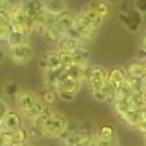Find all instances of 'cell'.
Returning a JSON list of instances; mask_svg holds the SVG:
<instances>
[{
  "label": "cell",
  "mask_w": 146,
  "mask_h": 146,
  "mask_svg": "<svg viewBox=\"0 0 146 146\" xmlns=\"http://www.w3.org/2000/svg\"><path fill=\"white\" fill-rule=\"evenodd\" d=\"M9 13H10V18H12V29L15 31H19V32H23L29 35L34 29V21L27 15V12L22 9V6L19 3L16 5H12V7L9 9Z\"/></svg>",
  "instance_id": "cell-1"
},
{
  "label": "cell",
  "mask_w": 146,
  "mask_h": 146,
  "mask_svg": "<svg viewBox=\"0 0 146 146\" xmlns=\"http://www.w3.org/2000/svg\"><path fill=\"white\" fill-rule=\"evenodd\" d=\"M63 35H64V32H62L56 25L47 27V29H45V32H44L45 40H47V41H50V42H54V44H57L60 40H62V38H63Z\"/></svg>",
  "instance_id": "cell-21"
},
{
  "label": "cell",
  "mask_w": 146,
  "mask_h": 146,
  "mask_svg": "<svg viewBox=\"0 0 146 146\" xmlns=\"http://www.w3.org/2000/svg\"><path fill=\"white\" fill-rule=\"evenodd\" d=\"M54 25L62 31V32H67L70 28H73V25H75V16H73L72 13H69V12H64V13L58 15L56 18V23Z\"/></svg>",
  "instance_id": "cell-15"
},
{
  "label": "cell",
  "mask_w": 146,
  "mask_h": 146,
  "mask_svg": "<svg viewBox=\"0 0 146 146\" xmlns=\"http://www.w3.org/2000/svg\"><path fill=\"white\" fill-rule=\"evenodd\" d=\"M56 96H57V91L56 89H50V88H47L44 92H41L40 95V100L44 101L47 105H50L56 101Z\"/></svg>",
  "instance_id": "cell-25"
},
{
  "label": "cell",
  "mask_w": 146,
  "mask_h": 146,
  "mask_svg": "<svg viewBox=\"0 0 146 146\" xmlns=\"http://www.w3.org/2000/svg\"><path fill=\"white\" fill-rule=\"evenodd\" d=\"M3 89H5V94L9 96V98H12V100H15V98H16V95L19 94V88H18V85H16V83H13V82L6 83Z\"/></svg>",
  "instance_id": "cell-26"
},
{
  "label": "cell",
  "mask_w": 146,
  "mask_h": 146,
  "mask_svg": "<svg viewBox=\"0 0 146 146\" xmlns=\"http://www.w3.org/2000/svg\"><path fill=\"white\" fill-rule=\"evenodd\" d=\"M91 94H92V98H94L95 101H98V102H105V101H108L107 95H105L102 91H96V92H91Z\"/></svg>",
  "instance_id": "cell-31"
},
{
  "label": "cell",
  "mask_w": 146,
  "mask_h": 146,
  "mask_svg": "<svg viewBox=\"0 0 146 146\" xmlns=\"http://www.w3.org/2000/svg\"><path fill=\"white\" fill-rule=\"evenodd\" d=\"M80 86H82L80 80H75V79L66 76V78H63L62 80L57 83L56 91L57 92H73V94H78Z\"/></svg>",
  "instance_id": "cell-12"
},
{
  "label": "cell",
  "mask_w": 146,
  "mask_h": 146,
  "mask_svg": "<svg viewBox=\"0 0 146 146\" xmlns=\"http://www.w3.org/2000/svg\"><path fill=\"white\" fill-rule=\"evenodd\" d=\"M96 137H100L101 140H105V142H117V130L114 126L105 123V124L100 126Z\"/></svg>",
  "instance_id": "cell-16"
},
{
  "label": "cell",
  "mask_w": 146,
  "mask_h": 146,
  "mask_svg": "<svg viewBox=\"0 0 146 146\" xmlns=\"http://www.w3.org/2000/svg\"><path fill=\"white\" fill-rule=\"evenodd\" d=\"M45 107H47V104L44 102V101H41V100H38V101H36V104L29 110V111L28 113H25V114H23V115H25V118H28V120H31V121H34L36 117H38L42 111H44V110H45Z\"/></svg>",
  "instance_id": "cell-22"
},
{
  "label": "cell",
  "mask_w": 146,
  "mask_h": 146,
  "mask_svg": "<svg viewBox=\"0 0 146 146\" xmlns=\"http://www.w3.org/2000/svg\"><path fill=\"white\" fill-rule=\"evenodd\" d=\"M10 34V27H0V42H6Z\"/></svg>",
  "instance_id": "cell-33"
},
{
  "label": "cell",
  "mask_w": 146,
  "mask_h": 146,
  "mask_svg": "<svg viewBox=\"0 0 146 146\" xmlns=\"http://www.w3.org/2000/svg\"><path fill=\"white\" fill-rule=\"evenodd\" d=\"M127 75L130 78L136 79H145L146 78V62L142 60H135L127 66Z\"/></svg>",
  "instance_id": "cell-14"
},
{
  "label": "cell",
  "mask_w": 146,
  "mask_h": 146,
  "mask_svg": "<svg viewBox=\"0 0 146 146\" xmlns=\"http://www.w3.org/2000/svg\"><path fill=\"white\" fill-rule=\"evenodd\" d=\"M40 67L42 70H47V69H58L62 67V60H60V54L58 51H47L41 56L40 58Z\"/></svg>",
  "instance_id": "cell-9"
},
{
  "label": "cell",
  "mask_w": 146,
  "mask_h": 146,
  "mask_svg": "<svg viewBox=\"0 0 146 146\" xmlns=\"http://www.w3.org/2000/svg\"><path fill=\"white\" fill-rule=\"evenodd\" d=\"M9 111H10L9 104H7L5 100H2V98H0V126H2L3 120H5V117L7 115V113H9Z\"/></svg>",
  "instance_id": "cell-30"
},
{
  "label": "cell",
  "mask_w": 146,
  "mask_h": 146,
  "mask_svg": "<svg viewBox=\"0 0 146 146\" xmlns=\"http://www.w3.org/2000/svg\"><path fill=\"white\" fill-rule=\"evenodd\" d=\"M145 140H146V136H145Z\"/></svg>",
  "instance_id": "cell-42"
},
{
  "label": "cell",
  "mask_w": 146,
  "mask_h": 146,
  "mask_svg": "<svg viewBox=\"0 0 146 146\" xmlns=\"http://www.w3.org/2000/svg\"><path fill=\"white\" fill-rule=\"evenodd\" d=\"M15 146H32V145L27 142V143H18V145H15Z\"/></svg>",
  "instance_id": "cell-39"
},
{
  "label": "cell",
  "mask_w": 146,
  "mask_h": 146,
  "mask_svg": "<svg viewBox=\"0 0 146 146\" xmlns=\"http://www.w3.org/2000/svg\"><path fill=\"white\" fill-rule=\"evenodd\" d=\"M89 146H101V145H100V140H98V137H96V135L92 137V140H91Z\"/></svg>",
  "instance_id": "cell-38"
},
{
  "label": "cell",
  "mask_w": 146,
  "mask_h": 146,
  "mask_svg": "<svg viewBox=\"0 0 146 146\" xmlns=\"http://www.w3.org/2000/svg\"><path fill=\"white\" fill-rule=\"evenodd\" d=\"M91 58V53L89 50L85 45H79L75 51H73V60H75L76 64H80V66H88V62Z\"/></svg>",
  "instance_id": "cell-19"
},
{
  "label": "cell",
  "mask_w": 146,
  "mask_h": 146,
  "mask_svg": "<svg viewBox=\"0 0 146 146\" xmlns=\"http://www.w3.org/2000/svg\"><path fill=\"white\" fill-rule=\"evenodd\" d=\"M135 9L139 10L140 13H146V0H136L135 2Z\"/></svg>",
  "instance_id": "cell-34"
},
{
  "label": "cell",
  "mask_w": 146,
  "mask_h": 146,
  "mask_svg": "<svg viewBox=\"0 0 146 146\" xmlns=\"http://www.w3.org/2000/svg\"><path fill=\"white\" fill-rule=\"evenodd\" d=\"M88 7L92 9V10H95L96 13L101 15L104 19H107L108 15H110V6H108L107 2H102V0H94V2H91L88 5Z\"/></svg>",
  "instance_id": "cell-20"
},
{
  "label": "cell",
  "mask_w": 146,
  "mask_h": 146,
  "mask_svg": "<svg viewBox=\"0 0 146 146\" xmlns=\"http://www.w3.org/2000/svg\"><path fill=\"white\" fill-rule=\"evenodd\" d=\"M54 114H56V113H54L53 110H51V107H50V105H47L44 111H42V113H41V114H40L38 117H36V118H35V120L32 121V124L41 129V127L44 126V123H45V121H47L48 118H51V117H53Z\"/></svg>",
  "instance_id": "cell-23"
},
{
  "label": "cell",
  "mask_w": 146,
  "mask_h": 146,
  "mask_svg": "<svg viewBox=\"0 0 146 146\" xmlns=\"http://www.w3.org/2000/svg\"><path fill=\"white\" fill-rule=\"evenodd\" d=\"M60 54V60H62V66L69 67L72 64H75V60H73V54L70 53H63V51H58Z\"/></svg>",
  "instance_id": "cell-27"
},
{
  "label": "cell",
  "mask_w": 146,
  "mask_h": 146,
  "mask_svg": "<svg viewBox=\"0 0 146 146\" xmlns=\"http://www.w3.org/2000/svg\"><path fill=\"white\" fill-rule=\"evenodd\" d=\"M110 3H115V2H118V0H108Z\"/></svg>",
  "instance_id": "cell-40"
},
{
  "label": "cell",
  "mask_w": 146,
  "mask_h": 146,
  "mask_svg": "<svg viewBox=\"0 0 146 146\" xmlns=\"http://www.w3.org/2000/svg\"><path fill=\"white\" fill-rule=\"evenodd\" d=\"M104 21H105V19H104L101 15H98L95 10L89 9L88 6L85 7V9H82L79 13L75 16V22L80 23V25L88 27V28H92V29H95V31H98V28L102 25Z\"/></svg>",
  "instance_id": "cell-5"
},
{
  "label": "cell",
  "mask_w": 146,
  "mask_h": 146,
  "mask_svg": "<svg viewBox=\"0 0 146 146\" xmlns=\"http://www.w3.org/2000/svg\"><path fill=\"white\" fill-rule=\"evenodd\" d=\"M34 57V48L31 47V44H22V45H16L9 48V58L15 64H27L31 62V58Z\"/></svg>",
  "instance_id": "cell-7"
},
{
  "label": "cell",
  "mask_w": 146,
  "mask_h": 146,
  "mask_svg": "<svg viewBox=\"0 0 146 146\" xmlns=\"http://www.w3.org/2000/svg\"><path fill=\"white\" fill-rule=\"evenodd\" d=\"M40 100V96L36 95L34 91H29V89H22L19 91V94L16 95L15 98V102H16V107L19 108V111H22L23 114L28 113L29 110L36 104V101Z\"/></svg>",
  "instance_id": "cell-8"
},
{
  "label": "cell",
  "mask_w": 146,
  "mask_h": 146,
  "mask_svg": "<svg viewBox=\"0 0 146 146\" xmlns=\"http://www.w3.org/2000/svg\"><path fill=\"white\" fill-rule=\"evenodd\" d=\"M108 79V70L101 67V66H86L85 67V78L83 80H86L89 83L91 92H96V91H102V88L105 86Z\"/></svg>",
  "instance_id": "cell-2"
},
{
  "label": "cell",
  "mask_w": 146,
  "mask_h": 146,
  "mask_svg": "<svg viewBox=\"0 0 146 146\" xmlns=\"http://www.w3.org/2000/svg\"><path fill=\"white\" fill-rule=\"evenodd\" d=\"M6 146H15V145H6Z\"/></svg>",
  "instance_id": "cell-41"
},
{
  "label": "cell",
  "mask_w": 146,
  "mask_h": 146,
  "mask_svg": "<svg viewBox=\"0 0 146 146\" xmlns=\"http://www.w3.org/2000/svg\"><path fill=\"white\" fill-rule=\"evenodd\" d=\"M47 13L53 16H58L67 12V2L66 0H44Z\"/></svg>",
  "instance_id": "cell-13"
},
{
  "label": "cell",
  "mask_w": 146,
  "mask_h": 146,
  "mask_svg": "<svg viewBox=\"0 0 146 146\" xmlns=\"http://www.w3.org/2000/svg\"><path fill=\"white\" fill-rule=\"evenodd\" d=\"M67 129H69V120L63 114H57V113L51 118H48L41 127L44 137H50V139L60 137Z\"/></svg>",
  "instance_id": "cell-3"
},
{
  "label": "cell",
  "mask_w": 146,
  "mask_h": 146,
  "mask_svg": "<svg viewBox=\"0 0 146 146\" xmlns=\"http://www.w3.org/2000/svg\"><path fill=\"white\" fill-rule=\"evenodd\" d=\"M0 27H12V18L9 10H0Z\"/></svg>",
  "instance_id": "cell-29"
},
{
  "label": "cell",
  "mask_w": 146,
  "mask_h": 146,
  "mask_svg": "<svg viewBox=\"0 0 146 146\" xmlns=\"http://www.w3.org/2000/svg\"><path fill=\"white\" fill-rule=\"evenodd\" d=\"M56 45H57V51H63V53L73 54V51H75L76 48L80 45V42H78L76 40L70 38V36H67V35H63V38L60 40Z\"/></svg>",
  "instance_id": "cell-17"
},
{
  "label": "cell",
  "mask_w": 146,
  "mask_h": 146,
  "mask_svg": "<svg viewBox=\"0 0 146 146\" xmlns=\"http://www.w3.org/2000/svg\"><path fill=\"white\" fill-rule=\"evenodd\" d=\"M140 48H142V50H145V51H146V32L143 34L142 40H140Z\"/></svg>",
  "instance_id": "cell-37"
},
{
  "label": "cell",
  "mask_w": 146,
  "mask_h": 146,
  "mask_svg": "<svg viewBox=\"0 0 146 146\" xmlns=\"http://www.w3.org/2000/svg\"><path fill=\"white\" fill-rule=\"evenodd\" d=\"M21 127H22V117H21V114L10 110V111L7 113V115L5 117L3 123H2V129L7 130V131H16Z\"/></svg>",
  "instance_id": "cell-10"
},
{
  "label": "cell",
  "mask_w": 146,
  "mask_h": 146,
  "mask_svg": "<svg viewBox=\"0 0 146 146\" xmlns=\"http://www.w3.org/2000/svg\"><path fill=\"white\" fill-rule=\"evenodd\" d=\"M13 136H15V145L18 143H27L29 140V135H28V129L25 127H21L16 131H13Z\"/></svg>",
  "instance_id": "cell-24"
},
{
  "label": "cell",
  "mask_w": 146,
  "mask_h": 146,
  "mask_svg": "<svg viewBox=\"0 0 146 146\" xmlns=\"http://www.w3.org/2000/svg\"><path fill=\"white\" fill-rule=\"evenodd\" d=\"M27 42H28V35L27 34L15 31V29L10 28V34L7 36V41H6V44L9 45V48L16 47V45H22V44H27Z\"/></svg>",
  "instance_id": "cell-18"
},
{
  "label": "cell",
  "mask_w": 146,
  "mask_h": 146,
  "mask_svg": "<svg viewBox=\"0 0 146 146\" xmlns=\"http://www.w3.org/2000/svg\"><path fill=\"white\" fill-rule=\"evenodd\" d=\"M28 135H29V140H36V139L42 137L44 133H42V130H41L40 127H36V126L32 124V126L28 129Z\"/></svg>",
  "instance_id": "cell-28"
},
{
  "label": "cell",
  "mask_w": 146,
  "mask_h": 146,
  "mask_svg": "<svg viewBox=\"0 0 146 146\" xmlns=\"http://www.w3.org/2000/svg\"><path fill=\"white\" fill-rule=\"evenodd\" d=\"M58 94V96L62 98L63 101H66V102H70V101H73L76 98V94H73V92H57Z\"/></svg>",
  "instance_id": "cell-32"
},
{
  "label": "cell",
  "mask_w": 146,
  "mask_h": 146,
  "mask_svg": "<svg viewBox=\"0 0 146 146\" xmlns=\"http://www.w3.org/2000/svg\"><path fill=\"white\" fill-rule=\"evenodd\" d=\"M7 57H9V51H6L5 48H3L2 45H0V64L5 63Z\"/></svg>",
  "instance_id": "cell-36"
},
{
  "label": "cell",
  "mask_w": 146,
  "mask_h": 146,
  "mask_svg": "<svg viewBox=\"0 0 146 146\" xmlns=\"http://www.w3.org/2000/svg\"><path fill=\"white\" fill-rule=\"evenodd\" d=\"M127 78H129V75H127V72L124 69L114 67L111 70H108V79H107V82L111 83L114 86V89H117V88H120L121 85L127 80Z\"/></svg>",
  "instance_id": "cell-11"
},
{
  "label": "cell",
  "mask_w": 146,
  "mask_h": 146,
  "mask_svg": "<svg viewBox=\"0 0 146 146\" xmlns=\"http://www.w3.org/2000/svg\"><path fill=\"white\" fill-rule=\"evenodd\" d=\"M19 5L34 22H42L44 16L47 15L44 0H21Z\"/></svg>",
  "instance_id": "cell-4"
},
{
  "label": "cell",
  "mask_w": 146,
  "mask_h": 146,
  "mask_svg": "<svg viewBox=\"0 0 146 146\" xmlns=\"http://www.w3.org/2000/svg\"><path fill=\"white\" fill-rule=\"evenodd\" d=\"M135 129H136L139 133H142V135H145V136H146V118H145V120H142V121H140V123H139Z\"/></svg>",
  "instance_id": "cell-35"
},
{
  "label": "cell",
  "mask_w": 146,
  "mask_h": 146,
  "mask_svg": "<svg viewBox=\"0 0 146 146\" xmlns=\"http://www.w3.org/2000/svg\"><path fill=\"white\" fill-rule=\"evenodd\" d=\"M118 21L123 23V27L127 28L130 32H137L142 27L143 15L135 7H131L129 12H120L118 13Z\"/></svg>",
  "instance_id": "cell-6"
},
{
  "label": "cell",
  "mask_w": 146,
  "mask_h": 146,
  "mask_svg": "<svg viewBox=\"0 0 146 146\" xmlns=\"http://www.w3.org/2000/svg\"><path fill=\"white\" fill-rule=\"evenodd\" d=\"M0 146H2V145H0Z\"/></svg>",
  "instance_id": "cell-43"
}]
</instances>
